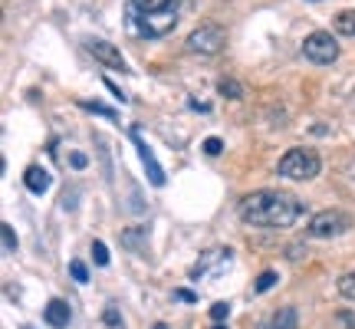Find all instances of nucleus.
Instances as JSON below:
<instances>
[{
	"label": "nucleus",
	"mask_w": 355,
	"mask_h": 329,
	"mask_svg": "<svg viewBox=\"0 0 355 329\" xmlns=\"http://www.w3.org/2000/svg\"><path fill=\"white\" fill-rule=\"evenodd\" d=\"M102 323H105L109 329H125V319H122V313H119L115 306H109V310L102 313Z\"/></svg>",
	"instance_id": "nucleus-19"
},
{
	"label": "nucleus",
	"mask_w": 355,
	"mask_h": 329,
	"mask_svg": "<svg viewBox=\"0 0 355 329\" xmlns=\"http://www.w3.org/2000/svg\"><path fill=\"white\" fill-rule=\"evenodd\" d=\"M319 168H322V162L313 149H290L277 164V171L290 181H309L319 175Z\"/></svg>",
	"instance_id": "nucleus-3"
},
{
	"label": "nucleus",
	"mask_w": 355,
	"mask_h": 329,
	"mask_svg": "<svg viewBox=\"0 0 355 329\" xmlns=\"http://www.w3.org/2000/svg\"><path fill=\"white\" fill-rule=\"evenodd\" d=\"M217 92L227 96V99H243V86L237 79H220V83H217Z\"/></svg>",
	"instance_id": "nucleus-16"
},
{
	"label": "nucleus",
	"mask_w": 355,
	"mask_h": 329,
	"mask_svg": "<svg viewBox=\"0 0 355 329\" xmlns=\"http://www.w3.org/2000/svg\"><path fill=\"white\" fill-rule=\"evenodd\" d=\"M241 221L250 228H293L300 214H303V204L300 198H293L286 191H254L241 201Z\"/></svg>",
	"instance_id": "nucleus-1"
},
{
	"label": "nucleus",
	"mask_w": 355,
	"mask_h": 329,
	"mask_svg": "<svg viewBox=\"0 0 355 329\" xmlns=\"http://www.w3.org/2000/svg\"><path fill=\"white\" fill-rule=\"evenodd\" d=\"M296 323H300V313L293 306H286V310H279L277 317L270 319V329H296Z\"/></svg>",
	"instance_id": "nucleus-12"
},
{
	"label": "nucleus",
	"mask_w": 355,
	"mask_h": 329,
	"mask_svg": "<svg viewBox=\"0 0 355 329\" xmlns=\"http://www.w3.org/2000/svg\"><path fill=\"white\" fill-rule=\"evenodd\" d=\"M181 0H128V20L141 37H165L178 24Z\"/></svg>",
	"instance_id": "nucleus-2"
},
{
	"label": "nucleus",
	"mask_w": 355,
	"mask_h": 329,
	"mask_svg": "<svg viewBox=\"0 0 355 329\" xmlns=\"http://www.w3.org/2000/svg\"><path fill=\"white\" fill-rule=\"evenodd\" d=\"M0 234H3V251H7V253H17V234H13L10 224H3V228H0Z\"/></svg>",
	"instance_id": "nucleus-21"
},
{
	"label": "nucleus",
	"mask_w": 355,
	"mask_h": 329,
	"mask_svg": "<svg viewBox=\"0 0 355 329\" xmlns=\"http://www.w3.org/2000/svg\"><path fill=\"white\" fill-rule=\"evenodd\" d=\"M224 47H227V30H224V26H217V24L198 26V30L188 37V50L201 53V56H217Z\"/></svg>",
	"instance_id": "nucleus-4"
},
{
	"label": "nucleus",
	"mask_w": 355,
	"mask_h": 329,
	"mask_svg": "<svg viewBox=\"0 0 355 329\" xmlns=\"http://www.w3.org/2000/svg\"><path fill=\"white\" fill-rule=\"evenodd\" d=\"M336 33L355 37V10H343L339 17H336Z\"/></svg>",
	"instance_id": "nucleus-13"
},
{
	"label": "nucleus",
	"mask_w": 355,
	"mask_h": 329,
	"mask_svg": "<svg viewBox=\"0 0 355 329\" xmlns=\"http://www.w3.org/2000/svg\"><path fill=\"white\" fill-rule=\"evenodd\" d=\"M336 290H339V296H345L349 303H355V270H349V273H343V277H339Z\"/></svg>",
	"instance_id": "nucleus-14"
},
{
	"label": "nucleus",
	"mask_w": 355,
	"mask_h": 329,
	"mask_svg": "<svg viewBox=\"0 0 355 329\" xmlns=\"http://www.w3.org/2000/svg\"><path fill=\"white\" fill-rule=\"evenodd\" d=\"M211 329H227V326H220V323H217V326H211Z\"/></svg>",
	"instance_id": "nucleus-28"
},
{
	"label": "nucleus",
	"mask_w": 355,
	"mask_h": 329,
	"mask_svg": "<svg viewBox=\"0 0 355 329\" xmlns=\"http://www.w3.org/2000/svg\"><path fill=\"white\" fill-rule=\"evenodd\" d=\"M227 317H230V303H214L211 306V319H214V323H224Z\"/></svg>",
	"instance_id": "nucleus-23"
},
{
	"label": "nucleus",
	"mask_w": 355,
	"mask_h": 329,
	"mask_svg": "<svg viewBox=\"0 0 355 329\" xmlns=\"http://www.w3.org/2000/svg\"><path fill=\"white\" fill-rule=\"evenodd\" d=\"M230 257H234V253L224 251V247H217V251H207L201 260H198V264L191 267V277H207V273H214V267H227Z\"/></svg>",
	"instance_id": "nucleus-9"
},
{
	"label": "nucleus",
	"mask_w": 355,
	"mask_h": 329,
	"mask_svg": "<svg viewBox=\"0 0 355 329\" xmlns=\"http://www.w3.org/2000/svg\"><path fill=\"white\" fill-rule=\"evenodd\" d=\"M204 152L211 155V158H217V155L224 152V142H220V139H207V142H204Z\"/></svg>",
	"instance_id": "nucleus-24"
},
{
	"label": "nucleus",
	"mask_w": 355,
	"mask_h": 329,
	"mask_svg": "<svg viewBox=\"0 0 355 329\" xmlns=\"http://www.w3.org/2000/svg\"><path fill=\"white\" fill-rule=\"evenodd\" d=\"M141 241H145V230H141V228H128V230H122V244H125V247H132V251L145 253Z\"/></svg>",
	"instance_id": "nucleus-15"
},
{
	"label": "nucleus",
	"mask_w": 355,
	"mask_h": 329,
	"mask_svg": "<svg viewBox=\"0 0 355 329\" xmlns=\"http://www.w3.org/2000/svg\"><path fill=\"white\" fill-rule=\"evenodd\" d=\"M152 329H168V326H165V323H155V326H152Z\"/></svg>",
	"instance_id": "nucleus-27"
},
{
	"label": "nucleus",
	"mask_w": 355,
	"mask_h": 329,
	"mask_svg": "<svg viewBox=\"0 0 355 329\" xmlns=\"http://www.w3.org/2000/svg\"><path fill=\"white\" fill-rule=\"evenodd\" d=\"M273 283H277V270H263V273H260V277L254 280V293L273 290Z\"/></svg>",
	"instance_id": "nucleus-18"
},
{
	"label": "nucleus",
	"mask_w": 355,
	"mask_h": 329,
	"mask_svg": "<svg viewBox=\"0 0 355 329\" xmlns=\"http://www.w3.org/2000/svg\"><path fill=\"white\" fill-rule=\"evenodd\" d=\"M24 181H26V188L33 191V194H46L53 185V175L43 168V164H30L24 171Z\"/></svg>",
	"instance_id": "nucleus-10"
},
{
	"label": "nucleus",
	"mask_w": 355,
	"mask_h": 329,
	"mask_svg": "<svg viewBox=\"0 0 355 329\" xmlns=\"http://www.w3.org/2000/svg\"><path fill=\"white\" fill-rule=\"evenodd\" d=\"M132 142H135V149H139L141 155V164L148 168V181H152L155 188H165V171H162V164H158V158H155V152L145 145V139H141L139 126H132Z\"/></svg>",
	"instance_id": "nucleus-7"
},
{
	"label": "nucleus",
	"mask_w": 355,
	"mask_h": 329,
	"mask_svg": "<svg viewBox=\"0 0 355 329\" xmlns=\"http://www.w3.org/2000/svg\"><path fill=\"white\" fill-rule=\"evenodd\" d=\"M175 296H178V300H184V303H194V293H191V290H178Z\"/></svg>",
	"instance_id": "nucleus-26"
},
{
	"label": "nucleus",
	"mask_w": 355,
	"mask_h": 329,
	"mask_svg": "<svg viewBox=\"0 0 355 329\" xmlns=\"http://www.w3.org/2000/svg\"><path fill=\"white\" fill-rule=\"evenodd\" d=\"M352 228V217L345 214V211H319L313 221H309V237H319V241H326V237H339L345 230Z\"/></svg>",
	"instance_id": "nucleus-6"
},
{
	"label": "nucleus",
	"mask_w": 355,
	"mask_h": 329,
	"mask_svg": "<svg viewBox=\"0 0 355 329\" xmlns=\"http://www.w3.org/2000/svg\"><path fill=\"white\" fill-rule=\"evenodd\" d=\"M69 164H73L76 171H83V168H86V164H89V158H86V155H83V152H73V155H69Z\"/></svg>",
	"instance_id": "nucleus-25"
},
{
	"label": "nucleus",
	"mask_w": 355,
	"mask_h": 329,
	"mask_svg": "<svg viewBox=\"0 0 355 329\" xmlns=\"http://www.w3.org/2000/svg\"><path fill=\"white\" fill-rule=\"evenodd\" d=\"M92 260H96L99 267H109V247H105L102 241H92Z\"/></svg>",
	"instance_id": "nucleus-20"
},
{
	"label": "nucleus",
	"mask_w": 355,
	"mask_h": 329,
	"mask_svg": "<svg viewBox=\"0 0 355 329\" xmlns=\"http://www.w3.org/2000/svg\"><path fill=\"white\" fill-rule=\"evenodd\" d=\"M79 109H86V112H96V115H105V119H119V112L115 109H109V106H99V102H89V99H83L79 102Z\"/></svg>",
	"instance_id": "nucleus-17"
},
{
	"label": "nucleus",
	"mask_w": 355,
	"mask_h": 329,
	"mask_svg": "<svg viewBox=\"0 0 355 329\" xmlns=\"http://www.w3.org/2000/svg\"><path fill=\"white\" fill-rule=\"evenodd\" d=\"M89 53H92V56H96L102 66H109V69H122V73L128 69L125 56L115 50L112 43H105V40H92V43H89Z\"/></svg>",
	"instance_id": "nucleus-8"
},
{
	"label": "nucleus",
	"mask_w": 355,
	"mask_h": 329,
	"mask_svg": "<svg viewBox=\"0 0 355 329\" xmlns=\"http://www.w3.org/2000/svg\"><path fill=\"white\" fill-rule=\"evenodd\" d=\"M303 53L309 63L316 66H329L339 60V43H336V37L332 33H326V30H316V33H309V37L303 40Z\"/></svg>",
	"instance_id": "nucleus-5"
},
{
	"label": "nucleus",
	"mask_w": 355,
	"mask_h": 329,
	"mask_svg": "<svg viewBox=\"0 0 355 329\" xmlns=\"http://www.w3.org/2000/svg\"><path fill=\"white\" fill-rule=\"evenodd\" d=\"M69 273H73V280H76V283H89L86 264H79V260H69Z\"/></svg>",
	"instance_id": "nucleus-22"
},
{
	"label": "nucleus",
	"mask_w": 355,
	"mask_h": 329,
	"mask_svg": "<svg viewBox=\"0 0 355 329\" xmlns=\"http://www.w3.org/2000/svg\"><path fill=\"white\" fill-rule=\"evenodd\" d=\"M43 317H46V323L56 329L69 326V319H73V313H69V303H63V300H50L46 303V310H43Z\"/></svg>",
	"instance_id": "nucleus-11"
}]
</instances>
